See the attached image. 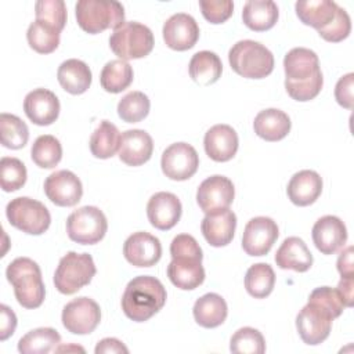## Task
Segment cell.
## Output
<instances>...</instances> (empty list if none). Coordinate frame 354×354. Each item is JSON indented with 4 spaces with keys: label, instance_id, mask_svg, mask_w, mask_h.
I'll return each instance as SVG.
<instances>
[{
    "label": "cell",
    "instance_id": "28",
    "mask_svg": "<svg viewBox=\"0 0 354 354\" xmlns=\"http://www.w3.org/2000/svg\"><path fill=\"white\" fill-rule=\"evenodd\" d=\"M57 79L65 91L73 95H79L88 90L93 76L86 62L71 58L58 66Z\"/></svg>",
    "mask_w": 354,
    "mask_h": 354
},
{
    "label": "cell",
    "instance_id": "2",
    "mask_svg": "<svg viewBox=\"0 0 354 354\" xmlns=\"http://www.w3.org/2000/svg\"><path fill=\"white\" fill-rule=\"evenodd\" d=\"M163 283L149 275L133 278L122 296V310L134 322H144L162 310L166 303Z\"/></svg>",
    "mask_w": 354,
    "mask_h": 354
},
{
    "label": "cell",
    "instance_id": "33",
    "mask_svg": "<svg viewBox=\"0 0 354 354\" xmlns=\"http://www.w3.org/2000/svg\"><path fill=\"white\" fill-rule=\"evenodd\" d=\"M120 137L118 127L109 120H101L90 137V151L98 159L112 158L119 151Z\"/></svg>",
    "mask_w": 354,
    "mask_h": 354
},
{
    "label": "cell",
    "instance_id": "7",
    "mask_svg": "<svg viewBox=\"0 0 354 354\" xmlns=\"http://www.w3.org/2000/svg\"><path fill=\"white\" fill-rule=\"evenodd\" d=\"M95 264L88 253L68 252L54 272V285L62 295H73L88 285L95 275Z\"/></svg>",
    "mask_w": 354,
    "mask_h": 354
},
{
    "label": "cell",
    "instance_id": "32",
    "mask_svg": "<svg viewBox=\"0 0 354 354\" xmlns=\"http://www.w3.org/2000/svg\"><path fill=\"white\" fill-rule=\"evenodd\" d=\"M189 76L201 86H210L216 83L223 72L220 57L213 51H198L192 55L188 65Z\"/></svg>",
    "mask_w": 354,
    "mask_h": 354
},
{
    "label": "cell",
    "instance_id": "23",
    "mask_svg": "<svg viewBox=\"0 0 354 354\" xmlns=\"http://www.w3.org/2000/svg\"><path fill=\"white\" fill-rule=\"evenodd\" d=\"M153 152L152 137L140 129L126 130L120 137L119 159L127 166H141L148 162Z\"/></svg>",
    "mask_w": 354,
    "mask_h": 354
},
{
    "label": "cell",
    "instance_id": "16",
    "mask_svg": "<svg viewBox=\"0 0 354 354\" xmlns=\"http://www.w3.org/2000/svg\"><path fill=\"white\" fill-rule=\"evenodd\" d=\"M162 33L169 48L185 51L196 44L199 39V26L189 14L177 12L163 24Z\"/></svg>",
    "mask_w": 354,
    "mask_h": 354
},
{
    "label": "cell",
    "instance_id": "27",
    "mask_svg": "<svg viewBox=\"0 0 354 354\" xmlns=\"http://www.w3.org/2000/svg\"><path fill=\"white\" fill-rule=\"evenodd\" d=\"M292 122L288 113L277 108H268L260 111L253 122L254 133L270 142L279 141L288 136L290 131Z\"/></svg>",
    "mask_w": 354,
    "mask_h": 354
},
{
    "label": "cell",
    "instance_id": "10",
    "mask_svg": "<svg viewBox=\"0 0 354 354\" xmlns=\"http://www.w3.org/2000/svg\"><path fill=\"white\" fill-rule=\"evenodd\" d=\"M61 319L68 332L87 335L98 326L101 321V310L93 299L82 296L65 304Z\"/></svg>",
    "mask_w": 354,
    "mask_h": 354
},
{
    "label": "cell",
    "instance_id": "25",
    "mask_svg": "<svg viewBox=\"0 0 354 354\" xmlns=\"http://www.w3.org/2000/svg\"><path fill=\"white\" fill-rule=\"evenodd\" d=\"M275 263L282 270L306 272L313 266V254L301 238L289 236L278 248Z\"/></svg>",
    "mask_w": 354,
    "mask_h": 354
},
{
    "label": "cell",
    "instance_id": "3",
    "mask_svg": "<svg viewBox=\"0 0 354 354\" xmlns=\"http://www.w3.org/2000/svg\"><path fill=\"white\" fill-rule=\"evenodd\" d=\"M6 277L14 288L17 301L22 307L37 308L43 304L46 288L36 261L29 257H17L7 266Z\"/></svg>",
    "mask_w": 354,
    "mask_h": 354
},
{
    "label": "cell",
    "instance_id": "42",
    "mask_svg": "<svg viewBox=\"0 0 354 354\" xmlns=\"http://www.w3.org/2000/svg\"><path fill=\"white\" fill-rule=\"evenodd\" d=\"M26 167L25 165L11 156H3L0 160V184L4 192H14L24 187L26 183Z\"/></svg>",
    "mask_w": 354,
    "mask_h": 354
},
{
    "label": "cell",
    "instance_id": "20",
    "mask_svg": "<svg viewBox=\"0 0 354 354\" xmlns=\"http://www.w3.org/2000/svg\"><path fill=\"white\" fill-rule=\"evenodd\" d=\"M311 235L315 248L322 254H333L344 246L347 228L339 217L328 214L315 221Z\"/></svg>",
    "mask_w": 354,
    "mask_h": 354
},
{
    "label": "cell",
    "instance_id": "43",
    "mask_svg": "<svg viewBox=\"0 0 354 354\" xmlns=\"http://www.w3.org/2000/svg\"><path fill=\"white\" fill-rule=\"evenodd\" d=\"M36 19L62 32L66 24V6L62 0H39L35 4Z\"/></svg>",
    "mask_w": 354,
    "mask_h": 354
},
{
    "label": "cell",
    "instance_id": "35",
    "mask_svg": "<svg viewBox=\"0 0 354 354\" xmlns=\"http://www.w3.org/2000/svg\"><path fill=\"white\" fill-rule=\"evenodd\" d=\"M133 68L127 61L112 59L105 64L100 75V83L108 93L118 94L126 90L133 82Z\"/></svg>",
    "mask_w": 354,
    "mask_h": 354
},
{
    "label": "cell",
    "instance_id": "46",
    "mask_svg": "<svg viewBox=\"0 0 354 354\" xmlns=\"http://www.w3.org/2000/svg\"><path fill=\"white\" fill-rule=\"evenodd\" d=\"M199 7L205 19L210 24H223L234 12L231 0H201Z\"/></svg>",
    "mask_w": 354,
    "mask_h": 354
},
{
    "label": "cell",
    "instance_id": "9",
    "mask_svg": "<svg viewBox=\"0 0 354 354\" xmlns=\"http://www.w3.org/2000/svg\"><path fill=\"white\" fill-rule=\"evenodd\" d=\"M108 230V221L102 210L95 206H83L66 218V232L69 239L80 245H94L100 242Z\"/></svg>",
    "mask_w": 354,
    "mask_h": 354
},
{
    "label": "cell",
    "instance_id": "47",
    "mask_svg": "<svg viewBox=\"0 0 354 354\" xmlns=\"http://www.w3.org/2000/svg\"><path fill=\"white\" fill-rule=\"evenodd\" d=\"M170 254L171 259L176 257H194V259H203L202 249L196 239L188 234H180L174 236L170 243Z\"/></svg>",
    "mask_w": 354,
    "mask_h": 354
},
{
    "label": "cell",
    "instance_id": "37",
    "mask_svg": "<svg viewBox=\"0 0 354 354\" xmlns=\"http://www.w3.org/2000/svg\"><path fill=\"white\" fill-rule=\"evenodd\" d=\"M32 160L41 169L55 167L62 158V147L58 138L50 134L39 136L30 149Z\"/></svg>",
    "mask_w": 354,
    "mask_h": 354
},
{
    "label": "cell",
    "instance_id": "34",
    "mask_svg": "<svg viewBox=\"0 0 354 354\" xmlns=\"http://www.w3.org/2000/svg\"><path fill=\"white\" fill-rule=\"evenodd\" d=\"M59 343L61 336L55 329L36 328L19 339L18 351L22 354H47L55 351Z\"/></svg>",
    "mask_w": 354,
    "mask_h": 354
},
{
    "label": "cell",
    "instance_id": "15",
    "mask_svg": "<svg viewBox=\"0 0 354 354\" xmlns=\"http://www.w3.org/2000/svg\"><path fill=\"white\" fill-rule=\"evenodd\" d=\"M44 194L57 206H75L83 195L82 181L69 170H57L46 178Z\"/></svg>",
    "mask_w": 354,
    "mask_h": 354
},
{
    "label": "cell",
    "instance_id": "49",
    "mask_svg": "<svg viewBox=\"0 0 354 354\" xmlns=\"http://www.w3.org/2000/svg\"><path fill=\"white\" fill-rule=\"evenodd\" d=\"M0 340L4 342L14 335L17 328L15 313L6 304L0 306Z\"/></svg>",
    "mask_w": 354,
    "mask_h": 354
},
{
    "label": "cell",
    "instance_id": "51",
    "mask_svg": "<svg viewBox=\"0 0 354 354\" xmlns=\"http://www.w3.org/2000/svg\"><path fill=\"white\" fill-rule=\"evenodd\" d=\"M94 351L95 354H127L129 348L115 337H105L97 343Z\"/></svg>",
    "mask_w": 354,
    "mask_h": 354
},
{
    "label": "cell",
    "instance_id": "24",
    "mask_svg": "<svg viewBox=\"0 0 354 354\" xmlns=\"http://www.w3.org/2000/svg\"><path fill=\"white\" fill-rule=\"evenodd\" d=\"M322 192V178L314 170H300L288 183L286 194L296 206L313 205Z\"/></svg>",
    "mask_w": 354,
    "mask_h": 354
},
{
    "label": "cell",
    "instance_id": "48",
    "mask_svg": "<svg viewBox=\"0 0 354 354\" xmlns=\"http://www.w3.org/2000/svg\"><path fill=\"white\" fill-rule=\"evenodd\" d=\"M353 87H354V73L350 72L342 76L335 87V98L339 105L346 109L353 108Z\"/></svg>",
    "mask_w": 354,
    "mask_h": 354
},
{
    "label": "cell",
    "instance_id": "29",
    "mask_svg": "<svg viewBox=\"0 0 354 354\" xmlns=\"http://www.w3.org/2000/svg\"><path fill=\"white\" fill-rule=\"evenodd\" d=\"M278 17V6L272 0H249L242 10L243 24L254 32L271 29L277 24Z\"/></svg>",
    "mask_w": 354,
    "mask_h": 354
},
{
    "label": "cell",
    "instance_id": "1",
    "mask_svg": "<svg viewBox=\"0 0 354 354\" xmlns=\"http://www.w3.org/2000/svg\"><path fill=\"white\" fill-rule=\"evenodd\" d=\"M285 88L300 102L315 98L324 84L318 55L306 47H295L283 58Z\"/></svg>",
    "mask_w": 354,
    "mask_h": 354
},
{
    "label": "cell",
    "instance_id": "26",
    "mask_svg": "<svg viewBox=\"0 0 354 354\" xmlns=\"http://www.w3.org/2000/svg\"><path fill=\"white\" fill-rule=\"evenodd\" d=\"M170 282L183 290H192L205 281L202 260L194 257H176L167 266Z\"/></svg>",
    "mask_w": 354,
    "mask_h": 354
},
{
    "label": "cell",
    "instance_id": "31",
    "mask_svg": "<svg viewBox=\"0 0 354 354\" xmlns=\"http://www.w3.org/2000/svg\"><path fill=\"white\" fill-rule=\"evenodd\" d=\"M295 8L296 15L304 25L313 26L319 30L333 21L339 6L330 0H310L297 1L295 4Z\"/></svg>",
    "mask_w": 354,
    "mask_h": 354
},
{
    "label": "cell",
    "instance_id": "41",
    "mask_svg": "<svg viewBox=\"0 0 354 354\" xmlns=\"http://www.w3.org/2000/svg\"><path fill=\"white\" fill-rule=\"evenodd\" d=\"M230 350L235 354H263L266 351V340L260 330L243 326L231 336Z\"/></svg>",
    "mask_w": 354,
    "mask_h": 354
},
{
    "label": "cell",
    "instance_id": "38",
    "mask_svg": "<svg viewBox=\"0 0 354 354\" xmlns=\"http://www.w3.org/2000/svg\"><path fill=\"white\" fill-rule=\"evenodd\" d=\"M59 33L55 28L50 26L46 22L35 19L26 32V39L36 53L39 54H50L57 50L59 44Z\"/></svg>",
    "mask_w": 354,
    "mask_h": 354
},
{
    "label": "cell",
    "instance_id": "5",
    "mask_svg": "<svg viewBox=\"0 0 354 354\" xmlns=\"http://www.w3.org/2000/svg\"><path fill=\"white\" fill-rule=\"evenodd\" d=\"M77 25L95 35L105 29H118L124 24V8L113 0H79L75 6Z\"/></svg>",
    "mask_w": 354,
    "mask_h": 354
},
{
    "label": "cell",
    "instance_id": "13",
    "mask_svg": "<svg viewBox=\"0 0 354 354\" xmlns=\"http://www.w3.org/2000/svg\"><path fill=\"white\" fill-rule=\"evenodd\" d=\"M279 235L277 223L266 216L253 217L248 221L242 235V248L249 256L267 254Z\"/></svg>",
    "mask_w": 354,
    "mask_h": 354
},
{
    "label": "cell",
    "instance_id": "22",
    "mask_svg": "<svg viewBox=\"0 0 354 354\" xmlns=\"http://www.w3.org/2000/svg\"><path fill=\"white\" fill-rule=\"evenodd\" d=\"M238 134L228 124H214L206 131L203 138L205 152L214 162L232 159L238 151Z\"/></svg>",
    "mask_w": 354,
    "mask_h": 354
},
{
    "label": "cell",
    "instance_id": "39",
    "mask_svg": "<svg viewBox=\"0 0 354 354\" xmlns=\"http://www.w3.org/2000/svg\"><path fill=\"white\" fill-rule=\"evenodd\" d=\"M0 134L3 147L8 149H21L28 142L29 129L18 116L3 112L0 115Z\"/></svg>",
    "mask_w": 354,
    "mask_h": 354
},
{
    "label": "cell",
    "instance_id": "36",
    "mask_svg": "<svg viewBox=\"0 0 354 354\" xmlns=\"http://www.w3.org/2000/svg\"><path fill=\"white\" fill-rule=\"evenodd\" d=\"M275 285V272L267 263H257L249 267L245 275L246 292L254 299L267 297Z\"/></svg>",
    "mask_w": 354,
    "mask_h": 354
},
{
    "label": "cell",
    "instance_id": "6",
    "mask_svg": "<svg viewBox=\"0 0 354 354\" xmlns=\"http://www.w3.org/2000/svg\"><path fill=\"white\" fill-rule=\"evenodd\" d=\"M153 44L152 30L136 21L124 22L109 36L111 50L123 61L147 57L152 51Z\"/></svg>",
    "mask_w": 354,
    "mask_h": 354
},
{
    "label": "cell",
    "instance_id": "45",
    "mask_svg": "<svg viewBox=\"0 0 354 354\" xmlns=\"http://www.w3.org/2000/svg\"><path fill=\"white\" fill-rule=\"evenodd\" d=\"M351 32V19L350 15L347 14V11L342 7L337 8L336 11V17L333 18V21L326 25L325 28L318 30V35L330 43H337L344 40Z\"/></svg>",
    "mask_w": 354,
    "mask_h": 354
},
{
    "label": "cell",
    "instance_id": "14",
    "mask_svg": "<svg viewBox=\"0 0 354 354\" xmlns=\"http://www.w3.org/2000/svg\"><path fill=\"white\" fill-rule=\"evenodd\" d=\"M235 196L232 181L225 176H210L201 183L196 191V202L202 212L212 213L228 209Z\"/></svg>",
    "mask_w": 354,
    "mask_h": 354
},
{
    "label": "cell",
    "instance_id": "8",
    "mask_svg": "<svg viewBox=\"0 0 354 354\" xmlns=\"http://www.w3.org/2000/svg\"><path fill=\"white\" fill-rule=\"evenodd\" d=\"M6 216L12 227L29 235L44 234L51 223L48 209L41 202L28 196L11 199L6 207Z\"/></svg>",
    "mask_w": 354,
    "mask_h": 354
},
{
    "label": "cell",
    "instance_id": "17",
    "mask_svg": "<svg viewBox=\"0 0 354 354\" xmlns=\"http://www.w3.org/2000/svg\"><path fill=\"white\" fill-rule=\"evenodd\" d=\"M123 254L131 266L152 267L162 257V245L156 236L138 231L124 241Z\"/></svg>",
    "mask_w": 354,
    "mask_h": 354
},
{
    "label": "cell",
    "instance_id": "19",
    "mask_svg": "<svg viewBox=\"0 0 354 354\" xmlns=\"http://www.w3.org/2000/svg\"><path fill=\"white\" fill-rule=\"evenodd\" d=\"M59 100L47 88H35L24 100V111L28 119L37 126L54 123L59 115Z\"/></svg>",
    "mask_w": 354,
    "mask_h": 354
},
{
    "label": "cell",
    "instance_id": "44",
    "mask_svg": "<svg viewBox=\"0 0 354 354\" xmlns=\"http://www.w3.org/2000/svg\"><path fill=\"white\" fill-rule=\"evenodd\" d=\"M308 303H314L322 307L325 311H328L332 315L333 319L340 317L343 310L346 308L339 290L329 286L315 288L308 296Z\"/></svg>",
    "mask_w": 354,
    "mask_h": 354
},
{
    "label": "cell",
    "instance_id": "52",
    "mask_svg": "<svg viewBox=\"0 0 354 354\" xmlns=\"http://www.w3.org/2000/svg\"><path fill=\"white\" fill-rule=\"evenodd\" d=\"M353 286H354V278H342L337 283V290L343 299V303L346 307L353 306Z\"/></svg>",
    "mask_w": 354,
    "mask_h": 354
},
{
    "label": "cell",
    "instance_id": "4",
    "mask_svg": "<svg viewBox=\"0 0 354 354\" xmlns=\"http://www.w3.org/2000/svg\"><path fill=\"white\" fill-rule=\"evenodd\" d=\"M228 61L232 71L246 79H263L274 71L272 53L254 40L236 41L228 51Z\"/></svg>",
    "mask_w": 354,
    "mask_h": 354
},
{
    "label": "cell",
    "instance_id": "50",
    "mask_svg": "<svg viewBox=\"0 0 354 354\" xmlns=\"http://www.w3.org/2000/svg\"><path fill=\"white\" fill-rule=\"evenodd\" d=\"M337 271L342 278H354V266H353V246H347L342 250L337 257Z\"/></svg>",
    "mask_w": 354,
    "mask_h": 354
},
{
    "label": "cell",
    "instance_id": "12",
    "mask_svg": "<svg viewBox=\"0 0 354 354\" xmlns=\"http://www.w3.org/2000/svg\"><path fill=\"white\" fill-rule=\"evenodd\" d=\"M332 321V315L322 307L314 303H307L296 317V328L306 344L317 346L328 339Z\"/></svg>",
    "mask_w": 354,
    "mask_h": 354
},
{
    "label": "cell",
    "instance_id": "53",
    "mask_svg": "<svg viewBox=\"0 0 354 354\" xmlns=\"http://www.w3.org/2000/svg\"><path fill=\"white\" fill-rule=\"evenodd\" d=\"M69 350L84 353V348H82V347H79V346H68V347H66V346H59V347L55 348V351H69Z\"/></svg>",
    "mask_w": 354,
    "mask_h": 354
},
{
    "label": "cell",
    "instance_id": "18",
    "mask_svg": "<svg viewBox=\"0 0 354 354\" xmlns=\"http://www.w3.org/2000/svg\"><path fill=\"white\" fill-rule=\"evenodd\" d=\"M181 212V202L171 192H156L149 198L147 205V216L151 225L160 231L173 228L180 221Z\"/></svg>",
    "mask_w": 354,
    "mask_h": 354
},
{
    "label": "cell",
    "instance_id": "40",
    "mask_svg": "<svg viewBox=\"0 0 354 354\" xmlns=\"http://www.w3.org/2000/svg\"><path fill=\"white\" fill-rule=\"evenodd\" d=\"M151 102L142 91H130L118 104V115L126 123H137L149 113Z\"/></svg>",
    "mask_w": 354,
    "mask_h": 354
},
{
    "label": "cell",
    "instance_id": "11",
    "mask_svg": "<svg viewBox=\"0 0 354 354\" xmlns=\"http://www.w3.org/2000/svg\"><path fill=\"white\" fill-rule=\"evenodd\" d=\"M160 166L167 178L184 181L196 173L199 156L192 145L187 142H174L163 151Z\"/></svg>",
    "mask_w": 354,
    "mask_h": 354
},
{
    "label": "cell",
    "instance_id": "30",
    "mask_svg": "<svg viewBox=\"0 0 354 354\" xmlns=\"http://www.w3.org/2000/svg\"><path fill=\"white\" fill-rule=\"evenodd\" d=\"M192 314L198 325L203 328H216L225 321L228 307L220 295L206 293L195 301Z\"/></svg>",
    "mask_w": 354,
    "mask_h": 354
},
{
    "label": "cell",
    "instance_id": "21",
    "mask_svg": "<svg viewBox=\"0 0 354 354\" xmlns=\"http://www.w3.org/2000/svg\"><path fill=\"white\" fill-rule=\"evenodd\" d=\"M236 216L230 209L206 213L201 223V230L209 245L221 248L228 245L235 234Z\"/></svg>",
    "mask_w": 354,
    "mask_h": 354
}]
</instances>
